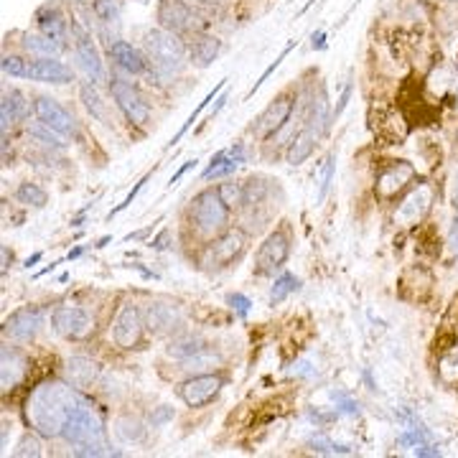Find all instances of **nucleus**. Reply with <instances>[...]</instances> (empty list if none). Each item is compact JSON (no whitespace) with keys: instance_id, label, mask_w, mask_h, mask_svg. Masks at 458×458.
I'll return each instance as SVG.
<instances>
[{"instance_id":"39448f33","label":"nucleus","mask_w":458,"mask_h":458,"mask_svg":"<svg viewBox=\"0 0 458 458\" xmlns=\"http://www.w3.org/2000/svg\"><path fill=\"white\" fill-rule=\"evenodd\" d=\"M109 89H112V97H115L117 107L123 109V115L128 117L133 125H145L151 120V107H148V102L140 97V92H137L130 82H125L120 76H112V79H109Z\"/></svg>"},{"instance_id":"ddd939ff","label":"nucleus","mask_w":458,"mask_h":458,"mask_svg":"<svg viewBox=\"0 0 458 458\" xmlns=\"http://www.w3.org/2000/svg\"><path fill=\"white\" fill-rule=\"evenodd\" d=\"M41 328V311L39 308H23L11 316L6 323V334H11L15 342H31Z\"/></svg>"},{"instance_id":"4be33fe9","label":"nucleus","mask_w":458,"mask_h":458,"mask_svg":"<svg viewBox=\"0 0 458 458\" xmlns=\"http://www.w3.org/2000/svg\"><path fill=\"white\" fill-rule=\"evenodd\" d=\"M176 323H178L176 306H168V303H151V306H148V314H145V326L151 328V331L163 334V331L176 328Z\"/></svg>"},{"instance_id":"0eeeda50","label":"nucleus","mask_w":458,"mask_h":458,"mask_svg":"<svg viewBox=\"0 0 458 458\" xmlns=\"http://www.w3.org/2000/svg\"><path fill=\"white\" fill-rule=\"evenodd\" d=\"M51 326L59 336L64 339H84L89 336L95 321H92V316L79 306H62L56 308L54 314H51Z\"/></svg>"},{"instance_id":"5fc2aeb1","label":"nucleus","mask_w":458,"mask_h":458,"mask_svg":"<svg viewBox=\"0 0 458 458\" xmlns=\"http://www.w3.org/2000/svg\"><path fill=\"white\" fill-rule=\"evenodd\" d=\"M451 247H453V252L458 255V219H456V224H453V229H451Z\"/></svg>"},{"instance_id":"f257e3e1","label":"nucleus","mask_w":458,"mask_h":458,"mask_svg":"<svg viewBox=\"0 0 458 458\" xmlns=\"http://www.w3.org/2000/svg\"><path fill=\"white\" fill-rule=\"evenodd\" d=\"M79 403H82V397L69 384L56 382V379L41 382L26 400V420L39 436L56 438L64 433L69 417Z\"/></svg>"},{"instance_id":"6e6d98bb","label":"nucleus","mask_w":458,"mask_h":458,"mask_svg":"<svg viewBox=\"0 0 458 458\" xmlns=\"http://www.w3.org/2000/svg\"><path fill=\"white\" fill-rule=\"evenodd\" d=\"M323 39H326V34H323V31L314 34V39H311V41H314V48H321L323 46Z\"/></svg>"},{"instance_id":"f8f14e48","label":"nucleus","mask_w":458,"mask_h":458,"mask_svg":"<svg viewBox=\"0 0 458 458\" xmlns=\"http://www.w3.org/2000/svg\"><path fill=\"white\" fill-rule=\"evenodd\" d=\"M290 252V240L285 232H273L257 250V270L260 273H273L275 267H281Z\"/></svg>"},{"instance_id":"c756f323","label":"nucleus","mask_w":458,"mask_h":458,"mask_svg":"<svg viewBox=\"0 0 458 458\" xmlns=\"http://www.w3.org/2000/svg\"><path fill=\"white\" fill-rule=\"evenodd\" d=\"M328 100H326V89H318V95L314 97V109H311V128H314L318 135L326 130L328 125Z\"/></svg>"},{"instance_id":"a19ab883","label":"nucleus","mask_w":458,"mask_h":458,"mask_svg":"<svg viewBox=\"0 0 458 458\" xmlns=\"http://www.w3.org/2000/svg\"><path fill=\"white\" fill-rule=\"evenodd\" d=\"M41 440H39V438L36 436H31V433H28V436H23L21 438V443H18V448H15V456H21V458H28V456H41Z\"/></svg>"},{"instance_id":"c85d7f7f","label":"nucleus","mask_w":458,"mask_h":458,"mask_svg":"<svg viewBox=\"0 0 458 458\" xmlns=\"http://www.w3.org/2000/svg\"><path fill=\"white\" fill-rule=\"evenodd\" d=\"M224 87H227V79H222V82H219V84H217V87H214V89H212V92H209V95H206V97H204V102H198V107H196V109H194L191 115H189V120H186V123H184V125H181V130H178V133H176V135H173V137H171V143H168V145H176V143H178V140H181V137H184V135H186V133L191 130V125H194V123H196V117H198V115H201V112H204V109H206V107H209V102H214V97H217V95H219V92H222V89H224Z\"/></svg>"},{"instance_id":"4468645a","label":"nucleus","mask_w":458,"mask_h":458,"mask_svg":"<svg viewBox=\"0 0 458 458\" xmlns=\"http://www.w3.org/2000/svg\"><path fill=\"white\" fill-rule=\"evenodd\" d=\"M76 56H79L84 72L92 76V82H102L105 67L102 59H100V51H97L95 41H92V36L84 34L82 28H76Z\"/></svg>"},{"instance_id":"a18cd8bd","label":"nucleus","mask_w":458,"mask_h":458,"mask_svg":"<svg viewBox=\"0 0 458 458\" xmlns=\"http://www.w3.org/2000/svg\"><path fill=\"white\" fill-rule=\"evenodd\" d=\"M28 69L26 62L23 59H18V56H3V72L11 76H28Z\"/></svg>"},{"instance_id":"37998d69","label":"nucleus","mask_w":458,"mask_h":458,"mask_svg":"<svg viewBox=\"0 0 458 458\" xmlns=\"http://www.w3.org/2000/svg\"><path fill=\"white\" fill-rule=\"evenodd\" d=\"M219 194H222V198H224V204H227V206H240V204H245V189H242V186L224 184L222 189H219Z\"/></svg>"},{"instance_id":"a878e982","label":"nucleus","mask_w":458,"mask_h":458,"mask_svg":"<svg viewBox=\"0 0 458 458\" xmlns=\"http://www.w3.org/2000/svg\"><path fill=\"white\" fill-rule=\"evenodd\" d=\"M23 46L31 51V54H39V59H56L59 56V41H54L51 36H26L23 39Z\"/></svg>"},{"instance_id":"c9c22d12","label":"nucleus","mask_w":458,"mask_h":458,"mask_svg":"<svg viewBox=\"0 0 458 458\" xmlns=\"http://www.w3.org/2000/svg\"><path fill=\"white\" fill-rule=\"evenodd\" d=\"M334 168H336V156L331 153V156L326 158V163H323L321 184H318V194H316V201H318V204H321L323 198H326L328 189H331V181H334Z\"/></svg>"},{"instance_id":"09e8293b","label":"nucleus","mask_w":458,"mask_h":458,"mask_svg":"<svg viewBox=\"0 0 458 458\" xmlns=\"http://www.w3.org/2000/svg\"><path fill=\"white\" fill-rule=\"evenodd\" d=\"M227 301H229V306H232L240 316H247V314H250V308H252V301H250L247 295H242V293H232Z\"/></svg>"},{"instance_id":"2f4dec72","label":"nucleus","mask_w":458,"mask_h":458,"mask_svg":"<svg viewBox=\"0 0 458 458\" xmlns=\"http://www.w3.org/2000/svg\"><path fill=\"white\" fill-rule=\"evenodd\" d=\"M15 198L21 201V204L26 206H34V209H41V206H46V191H43L41 186L36 184H21L18 186V191H15Z\"/></svg>"},{"instance_id":"c03bdc74","label":"nucleus","mask_w":458,"mask_h":458,"mask_svg":"<svg viewBox=\"0 0 458 458\" xmlns=\"http://www.w3.org/2000/svg\"><path fill=\"white\" fill-rule=\"evenodd\" d=\"M95 13L102 18L105 23L117 21V3L115 0H95Z\"/></svg>"},{"instance_id":"864d4df0","label":"nucleus","mask_w":458,"mask_h":458,"mask_svg":"<svg viewBox=\"0 0 458 458\" xmlns=\"http://www.w3.org/2000/svg\"><path fill=\"white\" fill-rule=\"evenodd\" d=\"M194 163H196V161H189V163H184V166H181V168H178V171H176V173H173V176H171V181H168V186H171V189H173V186H176L178 181H181V176H184V173L189 171V168H191Z\"/></svg>"},{"instance_id":"7ed1b4c3","label":"nucleus","mask_w":458,"mask_h":458,"mask_svg":"<svg viewBox=\"0 0 458 458\" xmlns=\"http://www.w3.org/2000/svg\"><path fill=\"white\" fill-rule=\"evenodd\" d=\"M145 48H148L151 64L163 76H173L184 69V43L178 41L171 31H161V28L148 31L145 34Z\"/></svg>"},{"instance_id":"6e6552de","label":"nucleus","mask_w":458,"mask_h":458,"mask_svg":"<svg viewBox=\"0 0 458 458\" xmlns=\"http://www.w3.org/2000/svg\"><path fill=\"white\" fill-rule=\"evenodd\" d=\"M433 206V189L428 184H420L415 186L408 196L397 204L395 209V224L400 227H412L417 222H423L425 214L431 212Z\"/></svg>"},{"instance_id":"4d7b16f0","label":"nucleus","mask_w":458,"mask_h":458,"mask_svg":"<svg viewBox=\"0 0 458 458\" xmlns=\"http://www.w3.org/2000/svg\"><path fill=\"white\" fill-rule=\"evenodd\" d=\"M41 257H43V255H41V252H36V255H31V257H28V260H26V267H28V270H31V267H34V265H36V262L41 260Z\"/></svg>"},{"instance_id":"680f3d73","label":"nucleus","mask_w":458,"mask_h":458,"mask_svg":"<svg viewBox=\"0 0 458 458\" xmlns=\"http://www.w3.org/2000/svg\"><path fill=\"white\" fill-rule=\"evenodd\" d=\"M456 204H458V176H456Z\"/></svg>"},{"instance_id":"e433bc0d","label":"nucleus","mask_w":458,"mask_h":458,"mask_svg":"<svg viewBox=\"0 0 458 458\" xmlns=\"http://www.w3.org/2000/svg\"><path fill=\"white\" fill-rule=\"evenodd\" d=\"M438 375L443 382H458V351L445 354L438 364Z\"/></svg>"},{"instance_id":"5701e85b","label":"nucleus","mask_w":458,"mask_h":458,"mask_svg":"<svg viewBox=\"0 0 458 458\" xmlns=\"http://www.w3.org/2000/svg\"><path fill=\"white\" fill-rule=\"evenodd\" d=\"M97 375H100V367L87 356H72L67 362V377L74 387H89L97 379Z\"/></svg>"},{"instance_id":"20e7f679","label":"nucleus","mask_w":458,"mask_h":458,"mask_svg":"<svg viewBox=\"0 0 458 458\" xmlns=\"http://www.w3.org/2000/svg\"><path fill=\"white\" fill-rule=\"evenodd\" d=\"M227 209L224 198L219 194V189H206L191 201V217L196 222L201 234H217L224 229L227 224Z\"/></svg>"},{"instance_id":"f3484780","label":"nucleus","mask_w":458,"mask_h":458,"mask_svg":"<svg viewBox=\"0 0 458 458\" xmlns=\"http://www.w3.org/2000/svg\"><path fill=\"white\" fill-rule=\"evenodd\" d=\"M412 176H415V168H412L410 163L390 166V168H384V171L379 173V178H377V194L384 198L395 196L400 189H405V186L410 184Z\"/></svg>"},{"instance_id":"bb28decb","label":"nucleus","mask_w":458,"mask_h":458,"mask_svg":"<svg viewBox=\"0 0 458 458\" xmlns=\"http://www.w3.org/2000/svg\"><path fill=\"white\" fill-rule=\"evenodd\" d=\"M115 433H117V438H120V440H125V443H135V440H140V438L145 436V428H143V423H140L137 417L123 415V417H117Z\"/></svg>"},{"instance_id":"72a5a7b5","label":"nucleus","mask_w":458,"mask_h":458,"mask_svg":"<svg viewBox=\"0 0 458 458\" xmlns=\"http://www.w3.org/2000/svg\"><path fill=\"white\" fill-rule=\"evenodd\" d=\"M79 92H82V100L84 105H87V109L92 112L95 117H100V120H105V107H102V97H100V92H97V87L92 82H82V87H79Z\"/></svg>"},{"instance_id":"423d86ee","label":"nucleus","mask_w":458,"mask_h":458,"mask_svg":"<svg viewBox=\"0 0 458 458\" xmlns=\"http://www.w3.org/2000/svg\"><path fill=\"white\" fill-rule=\"evenodd\" d=\"M143 334V318L135 303H123L112 318V339L120 349H133Z\"/></svg>"},{"instance_id":"3c124183","label":"nucleus","mask_w":458,"mask_h":458,"mask_svg":"<svg viewBox=\"0 0 458 458\" xmlns=\"http://www.w3.org/2000/svg\"><path fill=\"white\" fill-rule=\"evenodd\" d=\"M171 417H173V410H171V408H158L156 415H151V423H153V428H158V425L168 423Z\"/></svg>"},{"instance_id":"412c9836","label":"nucleus","mask_w":458,"mask_h":458,"mask_svg":"<svg viewBox=\"0 0 458 458\" xmlns=\"http://www.w3.org/2000/svg\"><path fill=\"white\" fill-rule=\"evenodd\" d=\"M109 54H112V59L117 62V67L125 69V72H130V74H143L145 67H148L143 54H140L137 48H133V43H128V41H115L109 46Z\"/></svg>"},{"instance_id":"aec40b11","label":"nucleus","mask_w":458,"mask_h":458,"mask_svg":"<svg viewBox=\"0 0 458 458\" xmlns=\"http://www.w3.org/2000/svg\"><path fill=\"white\" fill-rule=\"evenodd\" d=\"M158 21L163 23L166 28H171V31H186V28L191 26V13L178 0H161V6H158Z\"/></svg>"},{"instance_id":"8fccbe9b","label":"nucleus","mask_w":458,"mask_h":458,"mask_svg":"<svg viewBox=\"0 0 458 458\" xmlns=\"http://www.w3.org/2000/svg\"><path fill=\"white\" fill-rule=\"evenodd\" d=\"M0 120H3V125H0V128H3V133H8V128H11V125H13V120H15L13 109H11V105H8L6 100H3V105H0Z\"/></svg>"},{"instance_id":"ea45409f","label":"nucleus","mask_w":458,"mask_h":458,"mask_svg":"<svg viewBox=\"0 0 458 458\" xmlns=\"http://www.w3.org/2000/svg\"><path fill=\"white\" fill-rule=\"evenodd\" d=\"M41 31H43V36H51L54 41H62L64 34H67L62 15L54 13V18H43V15H41Z\"/></svg>"},{"instance_id":"4c0bfd02","label":"nucleus","mask_w":458,"mask_h":458,"mask_svg":"<svg viewBox=\"0 0 458 458\" xmlns=\"http://www.w3.org/2000/svg\"><path fill=\"white\" fill-rule=\"evenodd\" d=\"M222 359H219L217 354H206V349L201 351V354L196 356H189V359H184V370L194 372V370H209V367H214V364H219Z\"/></svg>"},{"instance_id":"f03ea898","label":"nucleus","mask_w":458,"mask_h":458,"mask_svg":"<svg viewBox=\"0 0 458 458\" xmlns=\"http://www.w3.org/2000/svg\"><path fill=\"white\" fill-rule=\"evenodd\" d=\"M62 438L69 445H76V456H120L117 451H107L102 420L92 410L87 400L76 405V410L69 417Z\"/></svg>"},{"instance_id":"e2e57ef3","label":"nucleus","mask_w":458,"mask_h":458,"mask_svg":"<svg viewBox=\"0 0 458 458\" xmlns=\"http://www.w3.org/2000/svg\"><path fill=\"white\" fill-rule=\"evenodd\" d=\"M456 102H458V92H456Z\"/></svg>"},{"instance_id":"7c9ffc66","label":"nucleus","mask_w":458,"mask_h":458,"mask_svg":"<svg viewBox=\"0 0 458 458\" xmlns=\"http://www.w3.org/2000/svg\"><path fill=\"white\" fill-rule=\"evenodd\" d=\"M301 288V283H298V278L290 273H283L278 281H275L273 290H270V306H278V303H283L290 293H295Z\"/></svg>"},{"instance_id":"49530a36","label":"nucleus","mask_w":458,"mask_h":458,"mask_svg":"<svg viewBox=\"0 0 458 458\" xmlns=\"http://www.w3.org/2000/svg\"><path fill=\"white\" fill-rule=\"evenodd\" d=\"M334 403H336V412H344V415H359V403L346 397L344 392H334Z\"/></svg>"},{"instance_id":"b1692460","label":"nucleus","mask_w":458,"mask_h":458,"mask_svg":"<svg viewBox=\"0 0 458 458\" xmlns=\"http://www.w3.org/2000/svg\"><path fill=\"white\" fill-rule=\"evenodd\" d=\"M245 250V240H242V234L240 232H227V234H222L217 242H214V247H212V255H214V260L219 262V265H227V262H232L237 255Z\"/></svg>"},{"instance_id":"13d9d810","label":"nucleus","mask_w":458,"mask_h":458,"mask_svg":"<svg viewBox=\"0 0 458 458\" xmlns=\"http://www.w3.org/2000/svg\"><path fill=\"white\" fill-rule=\"evenodd\" d=\"M224 105H227V95L217 97V105H214V112H212V115H217V112H219L222 107H224Z\"/></svg>"},{"instance_id":"58836bf2","label":"nucleus","mask_w":458,"mask_h":458,"mask_svg":"<svg viewBox=\"0 0 458 458\" xmlns=\"http://www.w3.org/2000/svg\"><path fill=\"white\" fill-rule=\"evenodd\" d=\"M293 46H295V41H288V46H285V48H283V51H281V56H278V59H275V62L270 64V67H267L265 72H262V74H260V79H257V82L252 84V89H250V92H247V100H250V97H252L255 92H257V89H260L262 84L267 82V76H270V74H273V72H275V69L281 67V62H283V59H285L288 54H290V51H293Z\"/></svg>"},{"instance_id":"6ab92c4d","label":"nucleus","mask_w":458,"mask_h":458,"mask_svg":"<svg viewBox=\"0 0 458 458\" xmlns=\"http://www.w3.org/2000/svg\"><path fill=\"white\" fill-rule=\"evenodd\" d=\"M316 137H318V133H316L311 125H306L303 130L295 133V135L290 137V145H288V153H285L288 163H290V166H301L303 161H306V158L314 153Z\"/></svg>"},{"instance_id":"9b49d317","label":"nucleus","mask_w":458,"mask_h":458,"mask_svg":"<svg viewBox=\"0 0 458 458\" xmlns=\"http://www.w3.org/2000/svg\"><path fill=\"white\" fill-rule=\"evenodd\" d=\"M34 107H36L39 120H41V123H46L48 128H54L56 133H62V135H74V133H76L74 117L69 115L67 109L56 102V100H51V97H39Z\"/></svg>"},{"instance_id":"dca6fc26","label":"nucleus","mask_w":458,"mask_h":458,"mask_svg":"<svg viewBox=\"0 0 458 458\" xmlns=\"http://www.w3.org/2000/svg\"><path fill=\"white\" fill-rule=\"evenodd\" d=\"M28 79L34 82H46V84H67L74 79L72 69L62 64L59 59H39L28 69Z\"/></svg>"},{"instance_id":"bf43d9fd","label":"nucleus","mask_w":458,"mask_h":458,"mask_svg":"<svg viewBox=\"0 0 458 458\" xmlns=\"http://www.w3.org/2000/svg\"><path fill=\"white\" fill-rule=\"evenodd\" d=\"M79 255H82V247H76V250H72V252H69L67 260H74V257H79Z\"/></svg>"},{"instance_id":"f704fd0d","label":"nucleus","mask_w":458,"mask_h":458,"mask_svg":"<svg viewBox=\"0 0 458 458\" xmlns=\"http://www.w3.org/2000/svg\"><path fill=\"white\" fill-rule=\"evenodd\" d=\"M204 351V344L198 339H181V342H173L168 346V354L176 356V359H189V356H196Z\"/></svg>"},{"instance_id":"cd10ccee","label":"nucleus","mask_w":458,"mask_h":458,"mask_svg":"<svg viewBox=\"0 0 458 458\" xmlns=\"http://www.w3.org/2000/svg\"><path fill=\"white\" fill-rule=\"evenodd\" d=\"M28 135L36 137L41 145H46V148H54V151H62L64 145V137L62 133H56L54 128H48L46 123H36V125H28Z\"/></svg>"},{"instance_id":"603ef678","label":"nucleus","mask_w":458,"mask_h":458,"mask_svg":"<svg viewBox=\"0 0 458 458\" xmlns=\"http://www.w3.org/2000/svg\"><path fill=\"white\" fill-rule=\"evenodd\" d=\"M349 95H351V84H346V89H344V95H342V100H339V105H336V109L331 112L334 117H339L344 112V107H346V102H349Z\"/></svg>"},{"instance_id":"052dcab7","label":"nucleus","mask_w":458,"mask_h":458,"mask_svg":"<svg viewBox=\"0 0 458 458\" xmlns=\"http://www.w3.org/2000/svg\"><path fill=\"white\" fill-rule=\"evenodd\" d=\"M8 267V247H3V270Z\"/></svg>"},{"instance_id":"9d476101","label":"nucleus","mask_w":458,"mask_h":458,"mask_svg":"<svg viewBox=\"0 0 458 458\" xmlns=\"http://www.w3.org/2000/svg\"><path fill=\"white\" fill-rule=\"evenodd\" d=\"M290 112H293V100H290V97H278V100H273V102L267 105V107L262 109V115L255 120L252 133L257 137L275 135V133L288 123Z\"/></svg>"},{"instance_id":"a211bd4d","label":"nucleus","mask_w":458,"mask_h":458,"mask_svg":"<svg viewBox=\"0 0 458 458\" xmlns=\"http://www.w3.org/2000/svg\"><path fill=\"white\" fill-rule=\"evenodd\" d=\"M245 163V148L242 145H232V148H224L219 151L217 156H212L209 161V168L204 171V178H219V176H229V173L237 171V166Z\"/></svg>"},{"instance_id":"1a4fd4ad","label":"nucleus","mask_w":458,"mask_h":458,"mask_svg":"<svg viewBox=\"0 0 458 458\" xmlns=\"http://www.w3.org/2000/svg\"><path fill=\"white\" fill-rule=\"evenodd\" d=\"M224 387V379L219 375H196L191 379H186L181 384V400H184L189 408H201L206 405L209 400H214L219 390Z\"/></svg>"},{"instance_id":"2eb2a0df","label":"nucleus","mask_w":458,"mask_h":458,"mask_svg":"<svg viewBox=\"0 0 458 458\" xmlns=\"http://www.w3.org/2000/svg\"><path fill=\"white\" fill-rule=\"evenodd\" d=\"M23 375H26L23 354L13 346H3V351H0V384H3V392L13 390L15 384L23 379Z\"/></svg>"},{"instance_id":"de8ad7c7","label":"nucleus","mask_w":458,"mask_h":458,"mask_svg":"<svg viewBox=\"0 0 458 458\" xmlns=\"http://www.w3.org/2000/svg\"><path fill=\"white\" fill-rule=\"evenodd\" d=\"M148 178H151V176H145V178H140V181H137V184H135V189H133V191L128 194V196H125V201H123V204L117 206V209H112V212H109V219L115 217V214L125 212V209H128V206H130L133 201H135V196H137V194H140V191H143V189H145V184H148Z\"/></svg>"},{"instance_id":"79ce46f5","label":"nucleus","mask_w":458,"mask_h":458,"mask_svg":"<svg viewBox=\"0 0 458 458\" xmlns=\"http://www.w3.org/2000/svg\"><path fill=\"white\" fill-rule=\"evenodd\" d=\"M3 100H6L8 105H11V109H13L15 120H21V117L28 115V105H26V97L18 92V89H11V92H6L3 95Z\"/></svg>"},{"instance_id":"393cba45","label":"nucleus","mask_w":458,"mask_h":458,"mask_svg":"<svg viewBox=\"0 0 458 458\" xmlns=\"http://www.w3.org/2000/svg\"><path fill=\"white\" fill-rule=\"evenodd\" d=\"M219 48H222L219 39H214V36H201V39L191 46V62L196 64V67H209V64L217 59Z\"/></svg>"},{"instance_id":"473e14b6","label":"nucleus","mask_w":458,"mask_h":458,"mask_svg":"<svg viewBox=\"0 0 458 458\" xmlns=\"http://www.w3.org/2000/svg\"><path fill=\"white\" fill-rule=\"evenodd\" d=\"M311 448H314L316 453H323V456H351V448L349 445H339V443H334V440H328V438H323V436H316V438H311Z\"/></svg>"}]
</instances>
